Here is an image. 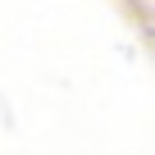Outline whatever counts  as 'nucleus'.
<instances>
[]
</instances>
